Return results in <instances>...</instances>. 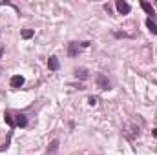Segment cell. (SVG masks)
I'll use <instances>...</instances> for the list:
<instances>
[{"instance_id":"9","label":"cell","mask_w":157,"mask_h":155,"mask_svg":"<svg viewBox=\"0 0 157 155\" xmlns=\"http://www.w3.org/2000/svg\"><path fill=\"white\" fill-rule=\"evenodd\" d=\"M4 120H6L11 128H13V126H17V124H15V120H13V117L9 115V113H6V115H4Z\"/></svg>"},{"instance_id":"14","label":"cell","mask_w":157,"mask_h":155,"mask_svg":"<svg viewBox=\"0 0 157 155\" xmlns=\"http://www.w3.org/2000/svg\"><path fill=\"white\" fill-rule=\"evenodd\" d=\"M152 133H154V137H155V139H157V128H155V130H154V131H152Z\"/></svg>"},{"instance_id":"11","label":"cell","mask_w":157,"mask_h":155,"mask_svg":"<svg viewBox=\"0 0 157 155\" xmlns=\"http://www.w3.org/2000/svg\"><path fill=\"white\" fill-rule=\"evenodd\" d=\"M33 37V31L31 29H24L22 31V39H31Z\"/></svg>"},{"instance_id":"3","label":"cell","mask_w":157,"mask_h":155,"mask_svg":"<svg viewBox=\"0 0 157 155\" xmlns=\"http://www.w3.org/2000/svg\"><path fill=\"white\" fill-rule=\"evenodd\" d=\"M48 68H49L51 71H57V70L60 68V64H59V59H57V57H49V60H48Z\"/></svg>"},{"instance_id":"1","label":"cell","mask_w":157,"mask_h":155,"mask_svg":"<svg viewBox=\"0 0 157 155\" xmlns=\"http://www.w3.org/2000/svg\"><path fill=\"white\" fill-rule=\"evenodd\" d=\"M97 86L101 89H110V80L106 78V75H102V73L97 75Z\"/></svg>"},{"instance_id":"13","label":"cell","mask_w":157,"mask_h":155,"mask_svg":"<svg viewBox=\"0 0 157 155\" xmlns=\"http://www.w3.org/2000/svg\"><path fill=\"white\" fill-rule=\"evenodd\" d=\"M88 102H90L91 106H95V104H97V99H95V97H90V99H88Z\"/></svg>"},{"instance_id":"7","label":"cell","mask_w":157,"mask_h":155,"mask_svg":"<svg viewBox=\"0 0 157 155\" xmlns=\"http://www.w3.org/2000/svg\"><path fill=\"white\" fill-rule=\"evenodd\" d=\"M15 124H17V126H20V128H24V126L28 124V119H26V115H18V117H17V120H15Z\"/></svg>"},{"instance_id":"10","label":"cell","mask_w":157,"mask_h":155,"mask_svg":"<svg viewBox=\"0 0 157 155\" xmlns=\"http://www.w3.org/2000/svg\"><path fill=\"white\" fill-rule=\"evenodd\" d=\"M57 146H59V141H53V142L49 144V148H48V152H49V153H55V152H57Z\"/></svg>"},{"instance_id":"15","label":"cell","mask_w":157,"mask_h":155,"mask_svg":"<svg viewBox=\"0 0 157 155\" xmlns=\"http://www.w3.org/2000/svg\"><path fill=\"white\" fill-rule=\"evenodd\" d=\"M2 55H4V49H0V59H2Z\"/></svg>"},{"instance_id":"12","label":"cell","mask_w":157,"mask_h":155,"mask_svg":"<svg viewBox=\"0 0 157 155\" xmlns=\"http://www.w3.org/2000/svg\"><path fill=\"white\" fill-rule=\"evenodd\" d=\"M75 75H77V77H82V78H86V77H88L86 70H75Z\"/></svg>"},{"instance_id":"4","label":"cell","mask_w":157,"mask_h":155,"mask_svg":"<svg viewBox=\"0 0 157 155\" xmlns=\"http://www.w3.org/2000/svg\"><path fill=\"white\" fill-rule=\"evenodd\" d=\"M11 88H20L22 84H24V77L22 75H15V77H11Z\"/></svg>"},{"instance_id":"2","label":"cell","mask_w":157,"mask_h":155,"mask_svg":"<svg viewBox=\"0 0 157 155\" xmlns=\"http://www.w3.org/2000/svg\"><path fill=\"white\" fill-rule=\"evenodd\" d=\"M115 6H117V9H119V13H121V15H128V13H130V9H132V7H130V4H128V2H124V0H117V4H115Z\"/></svg>"},{"instance_id":"6","label":"cell","mask_w":157,"mask_h":155,"mask_svg":"<svg viewBox=\"0 0 157 155\" xmlns=\"http://www.w3.org/2000/svg\"><path fill=\"white\" fill-rule=\"evenodd\" d=\"M141 7H143V9H144V11H146L150 17H154V13H155V11H154L152 4H148V2H141Z\"/></svg>"},{"instance_id":"5","label":"cell","mask_w":157,"mask_h":155,"mask_svg":"<svg viewBox=\"0 0 157 155\" xmlns=\"http://www.w3.org/2000/svg\"><path fill=\"white\" fill-rule=\"evenodd\" d=\"M68 53H70V57H77V55H78V44H77V42H71V44H70Z\"/></svg>"},{"instance_id":"8","label":"cell","mask_w":157,"mask_h":155,"mask_svg":"<svg viewBox=\"0 0 157 155\" xmlns=\"http://www.w3.org/2000/svg\"><path fill=\"white\" fill-rule=\"evenodd\" d=\"M146 26H148V29H150L154 35H157V24L152 20V18H148V20H146Z\"/></svg>"}]
</instances>
